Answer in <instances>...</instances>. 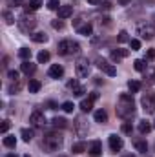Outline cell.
Instances as JSON below:
<instances>
[{
  "label": "cell",
  "instance_id": "6da1fadb",
  "mask_svg": "<svg viewBox=\"0 0 155 157\" xmlns=\"http://www.w3.org/2000/svg\"><path fill=\"white\" fill-rule=\"evenodd\" d=\"M135 113V102L133 97L128 93H120L119 95V104H117V115L120 119H130Z\"/></svg>",
  "mask_w": 155,
  "mask_h": 157
},
{
  "label": "cell",
  "instance_id": "7a4b0ae2",
  "mask_svg": "<svg viewBox=\"0 0 155 157\" xmlns=\"http://www.w3.org/2000/svg\"><path fill=\"white\" fill-rule=\"evenodd\" d=\"M62 143H64V139H62L60 133H47V135H44L42 146L47 152H59L62 148Z\"/></svg>",
  "mask_w": 155,
  "mask_h": 157
},
{
  "label": "cell",
  "instance_id": "3957f363",
  "mask_svg": "<svg viewBox=\"0 0 155 157\" xmlns=\"http://www.w3.org/2000/svg\"><path fill=\"white\" fill-rule=\"evenodd\" d=\"M59 53L60 55H77L78 51H80V46H78V42H75V40L71 39H66V40H60L59 42Z\"/></svg>",
  "mask_w": 155,
  "mask_h": 157
},
{
  "label": "cell",
  "instance_id": "277c9868",
  "mask_svg": "<svg viewBox=\"0 0 155 157\" xmlns=\"http://www.w3.org/2000/svg\"><path fill=\"white\" fill-rule=\"evenodd\" d=\"M17 22H18V28H20L22 33H31V31L35 29V26H37V18L31 17L29 13H24Z\"/></svg>",
  "mask_w": 155,
  "mask_h": 157
},
{
  "label": "cell",
  "instance_id": "5b68a950",
  "mask_svg": "<svg viewBox=\"0 0 155 157\" xmlns=\"http://www.w3.org/2000/svg\"><path fill=\"white\" fill-rule=\"evenodd\" d=\"M97 68L100 70V71H104L106 75H110V77H115L117 75V70H115V66L113 64H110L106 59H102V57H99L97 59Z\"/></svg>",
  "mask_w": 155,
  "mask_h": 157
},
{
  "label": "cell",
  "instance_id": "8992f818",
  "mask_svg": "<svg viewBox=\"0 0 155 157\" xmlns=\"http://www.w3.org/2000/svg\"><path fill=\"white\" fill-rule=\"evenodd\" d=\"M141 104H142V110L146 113H155V95H152V93L142 95Z\"/></svg>",
  "mask_w": 155,
  "mask_h": 157
},
{
  "label": "cell",
  "instance_id": "52a82bcc",
  "mask_svg": "<svg viewBox=\"0 0 155 157\" xmlns=\"http://www.w3.org/2000/svg\"><path fill=\"white\" fill-rule=\"evenodd\" d=\"M75 68H77V75L80 78H84V77H88V75H89V62H88V59H84V57L77 59Z\"/></svg>",
  "mask_w": 155,
  "mask_h": 157
},
{
  "label": "cell",
  "instance_id": "ba28073f",
  "mask_svg": "<svg viewBox=\"0 0 155 157\" xmlns=\"http://www.w3.org/2000/svg\"><path fill=\"white\" fill-rule=\"evenodd\" d=\"M139 35H141L144 40H152L155 37V28L153 26H150V24L141 26V28H139Z\"/></svg>",
  "mask_w": 155,
  "mask_h": 157
},
{
  "label": "cell",
  "instance_id": "9c48e42d",
  "mask_svg": "<svg viewBox=\"0 0 155 157\" xmlns=\"http://www.w3.org/2000/svg\"><path fill=\"white\" fill-rule=\"evenodd\" d=\"M108 141H110V148H112V152H120V150H122V146H124L122 139H120V137H117L115 133H112Z\"/></svg>",
  "mask_w": 155,
  "mask_h": 157
},
{
  "label": "cell",
  "instance_id": "30bf717a",
  "mask_svg": "<svg viewBox=\"0 0 155 157\" xmlns=\"http://www.w3.org/2000/svg\"><path fill=\"white\" fill-rule=\"evenodd\" d=\"M29 122H31L33 126L40 128V126H44V124H46V117H44V113H42V112H33V113H31V117H29Z\"/></svg>",
  "mask_w": 155,
  "mask_h": 157
},
{
  "label": "cell",
  "instance_id": "8fae6325",
  "mask_svg": "<svg viewBox=\"0 0 155 157\" xmlns=\"http://www.w3.org/2000/svg\"><path fill=\"white\" fill-rule=\"evenodd\" d=\"M88 152L93 157L100 155V154H102V143H100V141H91L89 146H88Z\"/></svg>",
  "mask_w": 155,
  "mask_h": 157
},
{
  "label": "cell",
  "instance_id": "7c38bea8",
  "mask_svg": "<svg viewBox=\"0 0 155 157\" xmlns=\"http://www.w3.org/2000/svg\"><path fill=\"white\" fill-rule=\"evenodd\" d=\"M47 73H49V77L51 78H60L62 75H64V68H62L60 64H53V66L49 68Z\"/></svg>",
  "mask_w": 155,
  "mask_h": 157
},
{
  "label": "cell",
  "instance_id": "4fadbf2b",
  "mask_svg": "<svg viewBox=\"0 0 155 157\" xmlns=\"http://www.w3.org/2000/svg\"><path fill=\"white\" fill-rule=\"evenodd\" d=\"M20 70H22V73H26V75H33L35 70H37V66H35L31 60H24L22 66H20Z\"/></svg>",
  "mask_w": 155,
  "mask_h": 157
},
{
  "label": "cell",
  "instance_id": "5bb4252c",
  "mask_svg": "<svg viewBox=\"0 0 155 157\" xmlns=\"http://www.w3.org/2000/svg\"><path fill=\"white\" fill-rule=\"evenodd\" d=\"M73 15V7L71 6H60L59 7V18L62 20V18H70Z\"/></svg>",
  "mask_w": 155,
  "mask_h": 157
},
{
  "label": "cell",
  "instance_id": "9a60e30c",
  "mask_svg": "<svg viewBox=\"0 0 155 157\" xmlns=\"http://www.w3.org/2000/svg\"><path fill=\"white\" fill-rule=\"evenodd\" d=\"M128 55H130L128 49H115V51H112V60L113 62H119L120 59H126Z\"/></svg>",
  "mask_w": 155,
  "mask_h": 157
},
{
  "label": "cell",
  "instance_id": "2e32d148",
  "mask_svg": "<svg viewBox=\"0 0 155 157\" xmlns=\"http://www.w3.org/2000/svg\"><path fill=\"white\" fill-rule=\"evenodd\" d=\"M77 31H78V35H84V37H91V33H93V26L88 22V24H84V26H78Z\"/></svg>",
  "mask_w": 155,
  "mask_h": 157
},
{
  "label": "cell",
  "instance_id": "e0dca14e",
  "mask_svg": "<svg viewBox=\"0 0 155 157\" xmlns=\"http://www.w3.org/2000/svg\"><path fill=\"white\" fill-rule=\"evenodd\" d=\"M93 102H95V101H91L89 97H88V99H84V101L80 102V110H82L84 113H88V112H91V110H93Z\"/></svg>",
  "mask_w": 155,
  "mask_h": 157
},
{
  "label": "cell",
  "instance_id": "ac0fdd59",
  "mask_svg": "<svg viewBox=\"0 0 155 157\" xmlns=\"http://www.w3.org/2000/svg\"><path fill=\"white\" fill-rule=\"evenodd\" d=\"M86 150H88V144H86V143H82V141H80V143H75V144H73V146H71V152H73V154H84V152H86Z\"/></svg>",
  "mask_w": 155,
  "mask_h": 157
},
{
  "label": "cell",
  "instance_id": "d6986e66",
  "mask_svg": "<svg viewBox=\"0 0 155 157\" xmlns=\"http://www.w3.org/2000/svg\"><path fill=\"white\" fill-rule=\"evenodd\" d=\"M28 88H29V93H39L40 88H42V84H40L37 78H31L29 84H28Z\"/></svg>",
  "mask_w": 155,
  "mask_h": 157
},
{
  "label": "cell",
  "instance_id": "ffe728a7",
  "mask_svg": "<svg viewBox=\"0 0 155 157\" xmlns=\"http://www.w3.org/2000/svg\"><path fill=\"white\" fill-rule=\"evenodd\" d=\"M152 128H153V126H152L148 121H141V122H139V132H141L142 135L150 133V132H152Z\"/></svg>",
  "mask_w": 155,
  "mask_h": 157
},
{
  "label": "cell",
  "instance_id": "44dd1931",
  "mask_svg": "<svg viewBox=\"0 0 155 157\" xmlns=\"http://www.w3.org/2000/svg\"><path fill=\"white\" fill-rule=\"evenodd\" d=\"M40 6H42V0H29V4L26 6V13H31V11H37Z\"/></svg>",
  "mask_w": 155,
  "mask_h": 157
},
{
  "label": "cell",
  "instance_id": "7402d4cb",
  "mask_svg": "<svg viewBox=\"0 0 155 157\" xmlns=\"http://www.w3.org/2000/svg\"><path fill=\"white\" fill-rule=\"evenodd\" d=\"M93 117H95V122H100V124H102V122H106V121H108V113H106L104 110H97Z\"/></svg>",
  "mask_w": 155,
  "mask_h": 157
},
{
  "label": "cell",
  "instance_id": "603a6c76",
  "mask_svg": "<svg viewBox=\"0 0 155 157\" xmlns=\"http://www.w3.org/2000/svg\"><path fill=\"white\" fill-rule=\"evenodd\" d=\"M4 146H7V148H15V146H17V139H15V135H6V137H4Z\"/></svg>",
  "mask_w": 155,
  "mask_h": 157
},
{
  "label": "cell",
  "instance_id": "cb8c5ba5",
  "mask_svg": "<svg viewBox=\"0 0 155 157\" xmlns=\"http://www.w3.org/2000/svg\"><path fill=\"white\" fill-rule=\"evenodd\" d=\"M31 39H33V42H37V44H44V42H47V35L46 33H33Z\"/></svg>",
  "mask_w": 155,
  "mask_h": 157
},
{
  "label": "cell",
  "instance_id": "d4e9b609",
  "mask_svg": "<svg viewBox=\"0 0 155 157\" xmlns=\"http://www.w3.org/2000/svg\"><path fill=\"white\" fill-rule=\"evenodd\" d=\"M51 122H53L55 128H66V126H68V121H66L64 117H55Z\"/></svg>",
  "mask_w": 155,
  "mask_h": 157
},
{
  "label": "cell",
  "instance_id": "484cf974",
  "mask_svg": "<svg viewBox=\"0 0 155 157\" xmlns=\"http://www.w3.org/2000/svg\"><path fill=\"white\" fill-rule=\"evenodd\" d=\"M20 137L26 141V143H29L31 139H33V130H28V128H22V132H20Z\"/></svg>",
  "mask_w": 155,
  "mask_h": 157
},
{
  "label": "cell",
  "instance_id": "4316f807",
  "mask_svg": "<svg viewBox=\"0 0 155 157\" xmlns=\"http://www.w3.org/2000/svg\"><path fill=\"white\" fill-rule=\"evenodd\" d=\"M128 88H130L131 93H139V90H141V82H139V80H130V82H128Z\"/></svg>",
  "mask_w": 155,
  "mask_h": 157
},
{
  "label": "cell",
  "instance_id": "83f0119b",
  "mask_svg": "<svg viewBox=\"0 0 155 157\" xmlns=\"http://www.w3.org/2000/svg\"><path fill=\"white\" fill-rule=\"evenodd\" d=\"M18 55H20L22 60H29V59H31V49H28V48H20Z\"/></svg>",
  "mask_w": 155,
  "mask_h": 157
},
{
  "label": "cell",
  "instance_id": "f1b7e54d",
  "mask_svg": "<svg viewBox=\"0 0 155 157\" xmlns=\"http://www.w3.org/2000/svg\"><path fill=\"white\" fill-rule=\"evenodd\" d=\"M133 68H135L137 71H144V70H146V60H142V59H137V60L133 62Z\"/></svg>",
  "mask_w": 155,
  "mask_h": 157
},
{
  "label": "cell",
  "instance_id": "f546056e",
  "mask_svg": "<svg viewBox=\"0 0 155 157\" xmlns=\"http://www.w3.org/2000/svg\"><path fill=\"white\" fill-rule=\"evenodd\" d=\"M135 148H137L139 152L146 154V150H148V144H146V141H135Z\"/></svg>",
  "mask_w": 155,
  "mask_h": 157
},
{
  "label": "cell",
  "instance_id": "4dcf8cb0",
  "mask_svg": "<svg viewBox=\"0 0 155 157\" xmlns=\"http://www.w3.org/2000/svg\"><path fill=\"white\" fill-rule=\"evenodd\" d=\"M59 7H60L59 0H49L47 2V9H51V11H59Z\"/></svg>",
  "mask_w": 155,
  "mask_h": 157
},
{
  "label": "cell",
  "instance_id": "1f68e13d",
  "mask_svg": "<svg viewBox=\"0 0 155 157\" xmlns=\"http://www.w3.org/2000/svg\"><path fill=\"white\" fill-rule=\"evenodd\" d=\"M37 59H39L40 64H44V62H47V60H49V53H47V51H40Z\"/></svg>",
  "mask_w": 155,
  "mask_h": 157
},
{
  "label": "cell",
  "instance_id": "d6a6232c",
  "mask_svg": "<svg viewBox=\"0 0 155 157\" xmlns=\"http://www.w3.org/2000/svg\"><path fill=\"white\" fill-rule=\"evenodd\" d=\"M20 88H22L20 80H15V84H13V86H9V93H18V91H20Z\"/></svg>",
  "mask_w": 155,
  "mask_h": 157
},
{
  "label": "cell",
  "instance_id": "836d02e7",
  "mask_svg": "<svg viewBox=\"0 0 155 157\" xmlns=\"http://www.w3.org/2000/svg\"><path fill=\"white\" fill-rule=\"evenodd\" d=\"M73 108H75V106H73V102H70V101H66V102L62 104V110H64L66 113H71V112H73Z\"/></svg>",
  "mask_w": 155,
  "mask_h": 157
},
{
  "label": "cell",
  "instance_id": "e575fe53",
  "mask_svg": "<svg viewBox=\"0 0 155 157\" xmlns=\"http://www.w3.org/2000/svg\"><path fill=\"white\" fill-rule=\"evenodd\" d=\"M122 133H131L133 132V126H131V122H122Z\"/></svg>",
  "mask_w": 155,
  "mask_h": 157
},
{
  "label": "cell",
  "instance_id": "d590c367",
  "mask_svg": "<svg viewBox=\"0 0 155 157\" xmlns=\"http://www.w3.org/2000/svg\"><path fill=\"white\" fill-rule=\"evenodd\" d=\"M4 18H6V24H9V26L15 22V17H13L9 11H4Z\"/></svg>",
  "mask_w": 155,
  "mask_h": 157
},
{
  "label": "cell",
  "instance_id": "8d00e7d4",
  "mask_svg": "<svg viewBox=\"0 0 155 157\" xmlns=\"http://www.w3.org/2000/svg\"><path fill=\"white\" fill-rule=\"evenodd\" d=\"M130 46H131V49H133V51H137V49H141V40L131 39V40H130Z\"/></svg>",
  "mask_w": 155,
  "mask_h": 157
},
{
  "label": "cell",
  "instance_id": "74e56055",
  "mask_svg": "<svg viewBox=\"0 0 155 157\" xmlns=\"http://www.w3.org/2000/svg\"><path fill=\"white\" fill-rule=\"evenodd\" d=\"M51 26H53L55 29H64V22H62L60 18H57V20H53V22H51Z\"/></svg>",
  "mask_w": 155,
  "mask_h": 157
},
{
  "label": "cell",
  "instance_id": "f35d334b",
  "mask_svg": "<svg viewBox=\"0 0 155 157\" xmlns=\"http://www.w3.org/2000/svg\"><path fill=\"white\" fill-rule=\"evenodd\" d=\"M117 40H119V42H120V44H122V42H128V33H126V31H120V33H119V37H117Z\"/></svg>",
  "mask_w": 155,
  "mask_h": 157
},
{
  "label": "cell",
  "instance_id": "ab89813d",
  "mask_svg": "<svg viewBox=\"0 0 155 157\" xmlns=\"http://www.w3.org/2000/svg\"><path fill=\"white\" fill-rule=\"evenodd\" d=\"M84 93H86V90H84L82 86H78V88H75V90H73V95H75V97H82Z\"/></svg>",
  "mask_w": 155,
  "mask_h": 157
},
{
  "label": "cell",
  "instance_id": "60d3db41",
  "mask_svg": "<svg viewBox=\"0 0 155 157\" xmlns=\"http://www.w3.org/2000/svg\"><path fill=\"white\" fill-rule=\"evenodd\" d=\"M7 130H9V121H2V124H0V132L6 133Z\"/></svg>",
  "mask_w": 155,
  "mask_h": 157
},
{
  "label": "cell",
  "instance_id": "b9f144b4",
  "mask_svg": "<svg viewBox=\"0 0 155 157\" xmlns=\"http://www.w3.org/2000/svg\"><path fill=\"white\" fill-rule=\"evenodd\" d=\"M7 77L11 78V80H18V71L11 70V71H7Z\"/></svg>",
  "mask_w": 155,
  "mask_h": 157
},
{
  "label": "cell",
  "instance_id": "7bdbcfd3",
  "mask_svg": "<svg viewBox=\"0 0 155 157\" xmlns=\"http://www.w3.org/2000/svg\"><path fill=\"white\" fill-rule=\"evenodd\" d=\"M146 60H155V49H148V53H146Z\"/></svg>",
  "mask_w": 155,
  "mask_h": 157
},
{
  "label": "cell",
  "instance_id": "ee69618b",
  "mask_svg": "<svg viewBox=\"0 0 155 157\" xmlns=\"http://www.w3.org/2000/svg\"><path fill=\"white\" fill-rule=\"evenodd\" d=\"M68 88H71V90H75V88H78V80H77V78L70 80V82H68Z\"/></svg>",
  "mask_w": 155,
  "mask_h": 157
},
{
  "label": "cell",
  "instance_id": "f6af8a7d",
  "mask_svg": "<svg viewBox=\"0 0 155 157\" xmlns=\"http://www.w3.org/2000/svg\"><path fill=\"white\" fill-rule=\"evenodd\" d=\"M89 99H91V101H97V99H99V93H97V91L89 93Z\"/></svg>",
  "mask_w": 155,
  "mask_h": 157
},
{
  "label": "cell",
  "instance_id": "bcb514c9",
  "mask_svg": "<svg viewBox=\"0 0 155 157\" xmlns=\"http://www.w3.org/2000/svg\"><path fill=\"white\" fill-rule=\"evenodd\" d=\"M47 106H49V110H57V104L53 101H47Z\"/></svg>",
  "mask_w": 155,
  "mask_h": 157
},
{
  "label": "cell",
  "instance_id": "7dc6e473",
  "mask_svg": "<svg viewBox=\"0 0 155 157\" xmlns=\"http://www.w3.org/2000/svg\"><path fill=\"white\" fill-rule=\"evenodd\" d=\"M130 2H131V0H119V4H120V6H128Z\"/></svg>",
  "mask_w": 155,
  "mask_h": 157
},
{
  "label": "cell",
  "instance_id": "c3c4849f",
  "mask_svg": "<svg viewBox=\"0 0 155 157\" xmlns=\"http://www.w3.org/2000/svg\"><path fill=\"white\" fill-rule=\"evenodd\" d=\"M11 4H17V6H22V0H9Z\"/></svg>",
  "mask_w": 155,
  "mask_h": 157
},
{
  "label": "cell",
  "instance_id": "681fc988",
  "mask_svg": "<svg viewBox=\"0 0 155 157\" xmlns=\"http://www.w3.org/2000/svg\"><path fill=\"white\" fill-rule=\"evenodd\" d=\"M89 4H93V6H97V4H100V0H88Z\"/></svg>",
  "mask_w": 155,
  "mask_h": 157
},
{
  "label": "cell",
  "instance_id": "f907efd6",
  "mask_svg": "<svg viewBox=\"0 0 155 157\" xmlns=\"http://www.w3.org/2000/svg\"><path fill=\"white\" fill-rule=\"evenodd\" d=\"M122 157H135V155H131V154H124Z\"/></svg>",
  "mask_w": 155,
  "mask_h": 157
},
{
  "label": "cell",
  "instance_id": "816d5d0a",
  "mask_svg": "<svg viewBox=\"0 0 155 157\" xmlns=\"http://www.w3.org/2000/svg\"><path fill=\"white\" fill-rule=\"evenodd\" d=\"M6 157H17V155H15V154H7Z\"/></svg>",
  "mask_w": 155,
  "mask_h": 157
},
{
  "label": "cell",
  "instance_id": "f5cc1de1",
  "mask_svg": "<svg viewBox=\"0 0 155 157\" xmlns=\"http://www.w3.org/2000/svg\"><path fill=\"white\" fill-rule=\"evenodd\" d=\"M152 80H153V84H155V73H153V77H152Z\"/></svg>",
  "mask_w": 155,
  "mask_h": 157
},
{
  "label": "cell",
  "instance_id": "db71d44e",
  "mask_svg": "<svg viewBox=\"0 0 155 157\" xmlns=\"http://www.w3.org/2000/svg\"><path fill=\"white\" fill-rule=\"evenodd\" d=\"M24 157H29V155H28V154H26V155H24Z\"/></svg>",
  "mask_w": 155,
  "mask_h": 157
},
{
  "label": "cell",
  "instance_id": "11a10c76",
  "mask_svg": "<svg viewBox=\"0 0 155 157\" xmlns=\"http://www.w3.org/2000/svg\"><path fill=\"white\" fill-rule=\"evenodd\" d=\"M153 128H155V121H153Z\"/></svg>",
  "mask_w": 155,
  "mask_h": 157
}]
</instances>
